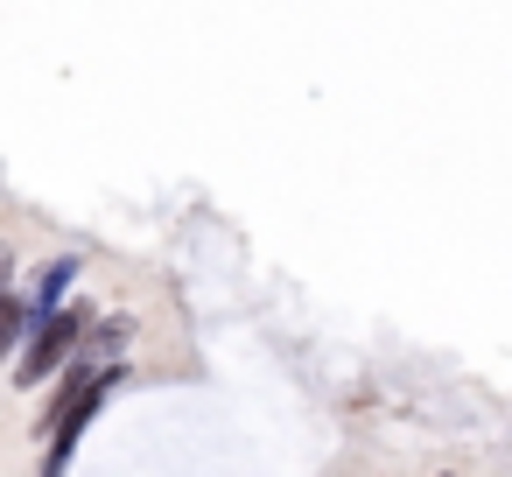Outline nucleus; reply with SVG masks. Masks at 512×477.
Instances as JSON below:
<instances>
[{
    "instance_id": "obj_3",
    "label": "nucleus",
    "mask_w": 512,
    "mask_h": 477,
    "mask_svg": "<svg viewBox=\"0 0 512 477\" xmlns=\"http://www.w3.org/2000/svg\"><path fill=\"white\" fill-rule=\"evenodd\" d=\"M92 379H99V365H64V372H57V386H50V400H43V414H36V428H43V442H50V435L64 428V414H71V407H78V400L92 393Z\"/></svg>"
},
{
    "instance_id": "obj_6",
    "label": "nucleus",
    "mask_w": 512,
    "mask_h": 477,
    "mask_svg": "<svg viewBox=\"0 0 512 477\" xmlns=\"http://www.w3.org/2000/svg\"><path fill=\"white\" fill-rule=\"evenodd\" d=\"M85 344H92V351H120V344H127V323H92Z\"/></svg>"
},
{
    "instance_id": "obj_2",
    "label": "nucleus",
    "mask_w": 512,
    "mask_h": 477,
    "mask_svg": "<svg viewBox=\"0 0 512 477\" xmlns=\"http://www.w3.org/2000/svg\"><path fill=\"white\" fill-rule=\"evenodd\" d=\"M120 386H127V365H120V358H106V365H99V379H92V393H85V400H78V407L64 414V428H57V435L43 442V470H64V463H71L78 435H85V428H92V421L106 414V400H113Z\"/></svg>"
},
{
    "instance_id": "obj_7",
    "label": "nucleus",
    "mask_w": 512,
    "mask_h": 477,
    "mask_svg": "<svg viewBox=\"0 0 512 477\" xmlns=\"http://www.w3.org/2000/svg\"><path fill=\"white\" fill-rule=\"evenodd\" d=\"M8 274H15V253H8V246H0V288H8Z\"/></svg>"
},
{
    "instance_id": "obj_5",
    "label": "nucleus",
    "mask_w": 512,
    "mask_h": 477,
    "mask_svg": "<svg viewBox=\"0 0 512 477\" xmlns=\"http://www.w3.org/2000/svg\"><path fill=\"white\" fill-rule=\"evenodd\" d=\"M71 281H78V260H71V253H64V260H50V267H43V288H36V316H43V309H57V302L71 295Z\"/></svg>"
},
{
    "instance_id": "obj_1",
    "label": "nucleus",
    "mask_w": 512,
    "mask_h": 477,
    "mask_svg": "<svg viewBox=\"0 0 512 477\" xmlns=\"http://www.w3.org/2000/svg\"><path fill=\"white\" fill-rule=\"evenodd\" d=\"M85 330H92V309H85V302H57V309H43L36 330H29V351H22L15 386H43L50 372H64L71 351L85 344Z\"/></svg>"
},
{
    "instance_id": "obj_4",
    "label": "nucleus",
    "mask_w": 512,
    "mask_h": 477,
    "mask_svg": "<svg viewBox=\"0 0 512 477\" xmlns=\"http://www.w3.org/2000/svg\"><path fill=\"white\" fill-rule=\"evenodd\" d=\"M36 330V302H22V295H8V288H0V358H8L22 337Z\"/></svg>"
}]
</instances>
